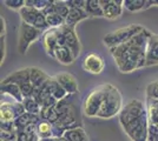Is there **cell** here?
<instances>
[{"instance_id":"cell-24","label":"cell","mask_w":158,"mask_h":141,"mask_svg":"<svg viewBox=\"0 0 158 141\" xmlns=\"http://www.w3.org/2000/svg\"><path fill=\"white\" fill-rule=\"evenodd\" d=\"M41 116L46 120H50V122H57L59 120V113H58V109L54 108V106L52 107H47L43 108V112H41Z\"/></svg>"},{"instance_id":"cell-22","label":"cell","mask_w":158,"mask_h":141,"mask_svg":"<svg viewBox=\"0 0 158 141\" xmlns=\"http://www.w3.org/2000/svg\"><path fill=\"white\" fill-rule=\"evenodd\" d=\"M123 6H125L126 10L131 12H137L151 6V4L150 1H145V0H125L123 1Z\"/></svg>"},{"instance_id":"cell-2","label":"cell","mask_w":158,"mask_h":141,"mask_svg":"<svg viewBox=\"0 0 158 141\" xmlns=\"http://www.w3.org/2000/svg\"><path fill=\"white\" fill-rule=\"evenodd\" d=\"M120 108H122V95L119 93L118 88L109 85L106 96L102 104V107L97 116L103 119H109L117 114Z\"/></svg>"},{"instance_id":"cell-19","label":"cell","mask_w":158,"mask_h":141,"mask_svg":"<svg viewBox=\"0 0 158 141\" xmlns=\"http://www.w3.org/2000/svg\"><path fill=\"white\" fill-rule=\"evenodd\" d=\"M84 10L89 15H93V17H104V12H103V7L100 4V0H87L85 4Z\"/></svg>"},{"instance_id":"cell-9","label":"cell","mask_w":158,"mask_h":141,"mask_svg":"<svg viewBox=\"0 0 158 141\" xmlns=\"http://www.w3.org/2000/svg\"><path fill=\"white\" fill-rule=\"evenodd\" d=\"M144 108H143V105L142 102L138 100H132L131 102L127 104L122 113H120V123L123 125V127L126 126L127 123H130L132 120L137 119L138 116L144 113Z\"/></svg>"},{"instance_id":"cell-1","label":"cell","mask_w":158,"mask_h":141,"mask_svg":"<svg viewBox=\"0 0 158 141\" xmlns=\"http://www.w3.org/2000/svg\"><path fill=\"white\" fill-rule=\"evenodd\" d=\"M150 37L151 33L144 28L140 33L135 35L131 40L110 49L120 72L127 73L136 68L145 66L146 46Z\"/></svg>"},{"instance_id":"cell-12","label":"cell","mask_w":158,"mask_h":141,"mask_svg":"<svg viewBox=\"0 0 158 141\" xmlns=\"http://www.w3.org/2000/svg\"><path fill=\"white\" fill-rule=\"evenodd\" d=\"M158 65V34H151L145 55V66Z\"/></svg>"},{"instance_id":"cell-21","label":"cell","mask_w":158,"mask_h":141,"mask_svg":"<svg viewBox=\"0 0 158 141\" xmlns=\"http://www.w3.org/2000/svg\"><path fill=\"white\" fill-rule=\"evenodd\" d=\"M64 138L67 141H89L84 129L80 127L66 131L64 133Z\"/></svg>"},{"instance_id":"cell-14","label":"cell","mask_w":158,"mask_h":141,"mask_svg":"<svg viewBox=\"0 0 158 141\" xmlns=\"http://www.w3.org/2000/svg\"><path fill=\"white\" fill-rule=\"evenodd\" d=\"M30 78H31V84L34 89V96L39 93L47 84V81L51 79L41 69H38L35 67L30 68Z\"/></svg>"},{"instance_id":"cell-18","label":"cell","mask_w":158,"mask_h":141,"mask_svg":"<svg viewBox=\"0 0 158 141\" xmlns=\"http://www.w3.org/2000/svg\"><path fill=\"white\" fill-rule=\"evenodd\" d=\"M87 17H89V14L86 13L84 8H71L70 12H69V15L65 19V25L70 27H74L76 24L86 19Z\"/></svg>"},{"instance_id":"cell-5","label":"cell","mask_w":158,"mask_h":141,"mask_svg":"<svg viewBox=\"0 0 158 141\" xmlns=\"http://www.w3.org/2000/svg\"><path fill=\"white\" fill-rule=\"evenodd\" d=\"M43 44L47 53L51 57H54V51L59 46L65 45L63 26L58 28H48L43 37Z\"/></svg>"},{"instance_id":"cell-10","label":"cell","mask_w":158,"mask_h":141,"mask_svg":"<svg viewBox=\"0 0 158 141\" xmlns=\"http://www.w3.org/2000/svg\"><path fill=\"white\" fill-rule=\"evenodd\" d=\"M83 67L89 73L99 74L103 72V69L105 67V62L99 54L91 53L85 57V59L83 61Z\"/></svg>"},{"instance_id":"cell-33","label":"cell","mask_w":158,"mask_h":141,"mask_svg":"<svg viewBox=\"0 0 158 141\" xmlns=\"http://www.w3.org/2000/svg\"><path fill=\"white\" fill-rule=\"evenodd\" d=\"M156 140L158 141V135H156Z\"/></svg>"},{"instance_id":"cell-11","label":"cell","mask_w":158,"mask_h":141,"mask_svg":"<svg viewBox=\"0 0 158 141\" xmlns=\"http://www.w3.org/2000/svg\"><path fill=\"white\" fill-rule=\"evenodd\" d=\"M63 31H64V39H65V46H67L72 53L74 54L76 59L79 57L80 54V42L77 37V34L74 33V29L73 27H70L67 25L63 26Z\"/></svg>"},{"instance_id":"cell-3","label":"cell","mask_w":158,"mask_h":141,"mask_svg":"<svg viewBox=\"0 0 158 141\" xmlns=\"http://www.w3.org/2000/svg\"><path fill=\"white\" fill-rule=\"evenodd\" d=\"M143 29L144 28L142 26H138V25H129L126 27L118 28V29L111 32L110 34H107L106 37H104V44L110 49L114 48V47H118L127 42L129 40H131L135 35L140 33Z\"/></svg>"},{"instance_id":"cell-6","label":"cell","mask_w":158,"mask_h":141,"mask_svg":"<svg viewBox=\"0 0 158 141\" xmlns=\"http://www.w3.org/2000/svg\"><path fill=\"white\" fill-rule=\"evenodd\" d=\"M20 17L23 19V22H25L27 25L35 27L38 29H43L46 28V17L39 10H35L33 7L24 6L20 10Z\"/></svg>"},{"instance_id":"cell-7","label":"cell","mask_w":158,"mask_h":141,"mask_svg":"<svg viewBox=\"0 0 158 141\" xmlns=\"http://www.w3.org/2000/svg\"><path fill=\"white\" fill-rule=\"evenodd\" d=\"M124 129L133 141H146V136H148L146 113L144 112L137 119L132 120L130 123L124 126Z\"/></svg>"},{"instance_id":"cell-23","label":"cell","mask_w":158,"mask_h":141,"mask_svg":"<svg viewBox=\"0 0 158 141\" xmlns=\"http://www.w3.org/2000/svg\"><path fill=\"white\" fill-rule=\"evenodd\" d=\"M45 17H46L47 26L51 27V28H58V27L65 25V19L63 17H60L59 14L54 13V12L46 14Z\"/></svg>"},{"instance_id":"cell-31","label":"cell","mask_w":158,"mask_h":141,"mask_svg":"<svg viewBox=\"0 0 158 141\" xmlns=\"http://www.w3.org/2000/svg\"><path fill=\"white\" fill-rule=\"evenodd\" d=\"M0 21H1V37H4L5 35V19L1 17Z\"/></svg>"},{"instance_id":"cell-30","label":"cell","mask_w":158,"mask_h":141,"mask_svg":"<svg viewBox=\"0 0 158 141\" xmlns=\"http://www.w3.org/2000/svg\"><path fill=\"white\" fill-rule=\"evenodd\" d=\"M5 59V35L1 37V64Z\"/></svg>"},{"instance_id":"cell-20","label":"cell","mask_w":158,"mask_h":141,"mask_svg":"<svg viewBox=\"0 0 158 141\" xmlns=\"http://www.w3.org/2000/svg\"><path fill=\"white\" fill-rule=\"evenodd\" d=\"M1 93H7L12 95L19 102L24 101V95L21 93V89L15 84H1Z\"/></svg>"},{"instance_id":"cell-28","label":"cell","mask_w":158,"mask_h":141,"mask_svg":"<svg viewBox=\"0 0 158 141\" xmlns=\"http://www.w3.org/2000/svg\"><path fill=\"white\" fill-rule=\"evenodd\" d=\"M86 1H83V0H67L66 1V5L71 8H84L85 7Z\"/></svg>"},{"instance_id":"cell-27","label":"cell","mask_w":158,"mask_h":141,"mask_svg":"<svg viewBox=\"0 0 158 141\" xmlns=\"http://www.w3.org/2000/svg\"><path fill=\"white\" fill-rule=\"evenodd\" d=\"M4 4L13 10H21L23 7L25 6V1L24 0H6L4 1Z\"/></svg>"},{"instance_id":"cell-25","label":"cell","mask_w":158,"mask_h":141,"mask_svg":"<svg viewBox=\"0 0 158 141\" xmlns=\"http://www.w3.org/2000/svg\"><path fill=\"white\" fill-rule=\"evenodd\" d=\"M24 107L27 113H30V114H38L40 111L39 104L37 102L35 99H32V98H26L24 100Z\"/></svg>"},{"instance_id":"cell-15","label":"cell","mask_w":158,"mask_h":141,"mask_svg":"<svg viewBox=\"0 0 158 141\" xmlns=\"http://www.w3.org/2000/svg\"><path fill=\"white\" fill-rule=\"evenodd\" d=\"M56 80L58 81L61 87L65 89L69 94H73L78 92V84L76 78L70 73H59L56 75Z\"/></svg>"},{"instance_id":"cell-29","label":"cell","mask_w":158,"mask_h":141,"mask_svg":"<svg viewBox=\"0 0 158 141\" xmlns=\"http://www.w3.org/2000/svg\"><path fill=\"white\" fill-rule=\"evenodd\" d=\"M148 93H149V95L152 96V98L158 99V81L152 82L151 85H149V87H148Z\"/></svg>"},{"instance_id":"cell-8","label":"cell","mask_w":158,"mask_h":141,"mask_svg":"<svg viewBox=\"0 0 158 141\" xmlns=\"http://www.w3.org/2000/svg\"><path fill=\"white\" fill-rule=\"evenodd\" d=\"M40 35V29L35 27L27 25L23 22L20 25L19 31V42H18V51L20 54H26V51L28 46L34 40H37Z\"/></svg>"},{"instance_id":"cell-4","label":"cell","mask_w":158,"mask_h":141,"mask_svg":"<svg viewBox=\"0 0 158 141\" xmlns=\"http://www.w3.org/2000/svg\"><path fill=\"white\" fill-rule=\"evenodd\" d=\"M107 86L109 85H100L98 87H96L86 98L85 102H84V112L87 116L92 118V116L98 115L102 104L106 96Z\"/></svg>"},{"instance_id":"cell-13","label":"cell","mask_w":158,"mask_h":141,"mask_svg":"<svg viewBox=\"0 0 158 141\" xmlns=\"http://www.w3.org/2000/svg\"><path fill=\"white\" fill-rule=\"evenodd\" d=\"M100 4L103 7L104 17L107 19H116L120 17L122 14V8H123V1L119 0H100Z\"/></svg>"},{"instance_id":"cell-32","label":"cell","mask_w":158,"mask_h":141,"mask_svg":"<svg viewBox=\"0 0 158 141\" xmlns=\"http://www.w3.org/2000/svg\"><path fill=\"white\" fill-rule=\"evenodd\" d=\"M150 4L151 5H157L158 6V0H150Z\"/></svg>"},{"instance_id":"cell-26","label":"cell","mask_w":158,"mask_h":141,"mask_svg":"<svg viewBox=\"0 0 158 141\" xmlns=\"http://www.w3.org/2000/svg\"><path fill=\"white\" fill-rule=\"evenodd\" d=\"M38 133L39 135H41V138L43 139H48V138H52L51 136V132H52V126L46 122V121H43V122H40L39 125H38Z\"/></svg>"},{"instance_id":"cell-16","label":"cell","mask_w":158,"mask_h":141,"mask_svg":"<svg viewBox=\"0 0 158 141\" xmlns=\"http://www.w3.org/2000/svg\"><path fill=\"white\" fill-rule=\"evenodd\" d=\"M21 105H18L17 107L14 106V105H11V104H6V102H4V104H1V122H12L13 119H15L14 116V112H20V113H23L24 112V109Z\"/></svg>"},{"instance_id":"cell-17","label":"cell","mask_w":158,"mask_h":141,"mask_svg":"<svg viewBox=\"0 0 158 141\" xmlns=\"http://www.w3.org/2000/svg\"><path fill=\"white\" fill-rule=\"evenodd\" d=\"M54 58L63 65H71L76 60V57L72 53V51L67 46H59L54 51Z\"/></svg>"}]
</instances>
